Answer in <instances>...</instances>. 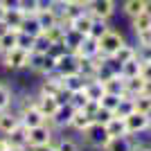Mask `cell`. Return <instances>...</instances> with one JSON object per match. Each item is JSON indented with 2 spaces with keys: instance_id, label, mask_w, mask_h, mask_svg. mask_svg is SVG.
Segmentation results:
<instances>
[{
  "instance_id": "cell-1",
  "label": "cell",
  "mask_w": 151,
  "mask_h": 151,
  "mask_svg": "<svg viewBox=\"0 0 151 151\" xmlns=\"http://www.w3.org/2000/svg\"><path fill=\"white\" fill-rule=\"evenodd\" d=\"M108 140H111V135H108L106 126L99 124V122H93V124L81 133V145L88 147V149H95V151H101L108 145Z\"/></svg>"
},
{
  "instance_id": "cell-2",
  "label": "cell",
  "mask_w": 151,
  "mask_h": 151,
  "mask_svg": "<svg viewBox=\"0 0 151 151\" xmlns=\"http://www.w3.org/2000/svg\"><path fill=\"white\" fill-rule=\"evenodd\" d=\"M57 140V131L52 129L47 122L41 126H34V129H27V145L32 147H45V145H54Z\"/></svg>"
},
{
  "instance_id": "cell-3",
  "label": "cell",
  "mask_w": 151,
  "mask_h": 151,
  "mask_svg": "<svg viewBox=\"0 0 151 151\" xmlns=\"http://www.w3.org/2000/svg\"><path fill=\"white\" fill-rule=\"evenodd\" d=\"M27 61H29V52L20 50V47H14V50L2 54L0 65L5 70H9V72H20V70H27Z\"/></svg>"
},
{
  "instance_id": "cell-4",
  "label": "cell",
  "mask_w": 151,
  "mask_h": 151,
  "mask_svg": "<svg viewBox=\"0 0 151 151\" xmlns=\"http://www.w3.org/2000/svg\"><path fill=\"white\" fill-rule=\"evenodd\" d=\"M124 41H126V38H124V34L111 27V29H108L106 34H104V36L99 38V54H97V57L111 59V57L115 54V52L120 50V45L124 43Z\"/></svg>"
},
{
  "instance_id": "cell-5",
  "label": "cell",
  "mask_w": 151,
  "mask_h": 151,
  "mask_svg": "<svg viewBox=\"0 0 151 151\" xmlns=\"http://www.w3.org/2000/svg\"><path fill=\"white\" fill-rule=\"evenodd\" d=\"M86 12L93 18H101V20H111L117 14V2L115 0H90L86 5Z\"/></svg>"
},
{
  "instance_id": "cell-6",
  "label": "cell",
  "mask_w": 151,
  "mask_h": 151,
  "mask_svg": "<svg viewBox=\"0 0 151 151\" xmlns=\"http://www.w3.org/2000/svg\"><path fill=\"white\" fill-rule=\"evenodd\" d=\"M126 122V131L129 135H140V133L149 131V122H151V115H145V113H138V111H133L131 115H126L124 117Z\"/></svg>"
},
{
  "instance_id": "cell-7",
  "label": "cell",
  "mask_w": 151,
  "mask_h": 151,
  "mask_svg": "<svg viewBox=\"0 0 151 151\" xmlns=\"http://www.w3.org/2000/svg\"><path fill=\"white\" fill-rule=\"evenodd\" d=\"M72 113H75V108L70 106V104H63V106H59V108H57V113H54L50 120H47V124H50L57 133H59V131H65V129H70Z\"/></svg>"
},
{
  "instance_id": "cell-8",
  "label": "cell",
  "mask_w": 151,
  "mask_h": 151,
  "mask_svg": "<svg viewBox=\"0 0 151 151\" xmlns=\"http://www.w3.org/2000/svg\"><path fill=\"white\" fill-rule=\"evenodd\" d=\"M57 72L63 77L68 75H75V72H79V57H77L75 52H61L57 57Z\"/></svg>"
},
{
  "instance_id": "cell-9",
  "label": "cell",
  "mask_w": 151,
  "mask_h": 151,
  "mask_svg": "<svg viewBox=\"0 0 151 151\" xmlns=\"http://www.w3.org/2000/svg\"><path fill=\"white\" fill-rule=\"evenodd\" d=\"M34 106H36L38 111H41V113L50 120L52 115L57 113L59 101L54 99V97H50V95H43V93H38V90H36V93H34Z\"/></svg>"
},
{
  "instance_id": "cell-10",
  "label": "cell",
  "mask_w": 151,
  "mask_h": 151,
  "mask_svg": "<svg viewBox=\"0 0 151 151\" xmlns=\"http://www.w3.org/2000/svg\"><path fill=\"white\" fill-rule=\"evenodd\" d=\"M18 126H20V115L16 113L14 106L7 108V111H0V135H7Z\"/></svg>"
},
{
  "instance_id": "cell-11",
  "label": "cell",
  "mask_w": 151,
  "mask_h": 151,
  "mask_svg": "<svg viewBox=\"0 0 151 151\" xmlns=\"http://www.w3.org/2000/svg\"><path fill=\"white\" fill-rule=\"evenodd\" d=\"M5 140L12 149H29V145H27V129L23 124H20L18 129H14L12 133H7Z\"/></svg>"
},
{
  "instance_id": "cell-12",
  "label": "cell",
  "mask_w": 151,
  "mask_h": 151,
  "mask_svg": "<svg viewBox=\"0 0 151 151\" xmlns=\"http://www.w3.org/2000/svg\"><path fill=\"white\" fill-rule=\"evenodd\" d=\"M75 54H77L79 59L97 57V54H99V41H97V38H93V36H83L81 45L75 50Z\"/></svg>"
},
{
  "instance_id": "cell-13",
  "label": "cell",
  "mask_w": 151,
  "mask_h": 151,
  "mask_svg": "<svg viewBox=\"0 0 151 151\" xmlns=\"http://www.w3.org/2000/svg\"><path fill=\"white\" fill-rule=\"evenodd\" d=\"M99 63H101V57L79 59V75H83L86 79H95L97 72H99Z\"/></svg>"
},
{
  "instance_id": "cell-14",
  "label": "cell",
  "mask_w": 151,
  "mask_h": 151,
  "mask_svg": "<svg viewBox=\"0 0 151 151\" xmlns=\"http://www.w3.org/2000/svg\"><path fill=\"white\" fill-rule=\"evenodd\" d=\"M90 124H93V117L83 113V108H75V113H72V120H70V129H72L75 133H79V135H81V133L86 131Z\"/></svg>"
},
{
  "instance_id": "cell-15",
  "label": "cell",
  "mask_w": 151,
  "mask_h": 151,
  "mask_svg": "<svg viewBox=\"0 0 151 151\" xmlns=\"http://www.w3.org/2000/svg\"><path fill=\"white\" fill-rule=\"evenodd\" d=\"M83 93H86V97L93 101H101V97L106 95V88H104V81L101 79H88L86 81V88H83Z\"/></svg>"
},
{
  "instance_id": "cell-16",
  "label": "cell",
  "mask_w": 151,
  "mask_h": 151,
  "mask_svg": "<svg viewBox=\"0 0 151 151\" xmlns=\"http://www.w3.org/2000/svg\"><path fill=\"white\" fill-rule=\"evenodd\" d=\"M23 18H25V14L20 12L18 7H9V9L5 12V20H2V27H7V29H18V32H20Z\"/></svg>"
},
{
  "instance_id": "cell-17",
  "label": "cell",
  "mask_w": 151,
  "mask_h": 151,
  "mask_svg": "<svg viewBox=\"0 0 151 151\" xmlns=\"http://www.w3.org/2000/svg\"><path fill=\"white\" fill-rule=\"evenodd\" d=\"M120 12H122V16H126L131 20L135 16H140V14H145V0H122Z\"/></svg>"
},
{
  "instance_id": "cell-18",
  "label": "cell",
  "mask_w": 151,
  "mask_h": 151,
  "mask_svg": "<svg viewBox=\"0 0 151 151\" xmlns=\"http://www.w3.org/2000/svg\"><path fill=\"white\" fill-rule=\"evenodd\" d=\"M133 142H135V138H133V135H120V138H111V140H108V145L104 147L101 151H131Z\"/></svg>"
},
{
  "instance_id": "cell-19",
  "label": "cell",
  "mask_w": 151,
  "mask_h": 151,
  "mask_svg": "<svg viewBox=\"0 0 151 151\" xmlns=\"http://www.w3.org/2000/svg\"><path fill=\"white\" fill-rule=\"evenodd\" d=\"M135 57H138V47H135L133 43H129V41H124V43L120 45V50L115 52L111 59H113L115 63H120V65H122L124 61H131V59H135Z\"/></svg>"
},
{
  "instance_id": "cell-20",
  "label": "cell",
  "mask_w": 151,
  "mask_h": 151,
  "mask_svg": "<svg viewBox=\"0 0 151 151\" xmlns=\"http://www.w3.org/2000/svg\"><path fill=\"white\" fill-rule=\"evenodd\" d=\"M36 18L41 23V27H43V32L54 27V25H59V20H61L59 18V12H57V5L52 7V9H45V12H36Z\"/></svg>"
},
{
  "instance_id": "cell-21",
  "label": "cell",
  "mask_w": 151,
  "mask_h": 151,
  "mask_svg": "<svg viewBox=\"0 0 151 151\" xmlns=\"http://www.w3.org/2000/svg\"><path fill=\"white\" fill-rule=\"evenodd\" d=\"M16 38H18V29H7V27H0V52L14 50L16 47Z\"/></svg>"
},
{
  "instance_id": "cell-22",
  "label": "cell",
  "mask_w": 151,
  "mask_h": 151,
  "mask_svg": "<svg viewBox=\"0 0 151 151\" xmlns=\"http://www.w3.org/2000/svg\"><path fill=\"white\" fill-rule=\"evenodd\" d=\"M104 88H106V93L111 95H120V97H124L126 90H124V77L120 75V72H115V75H111L104 81Z\"/></svg>"
},
{
  "instance_id": "cell-23",
  "label": "cell",
  "mask_w": 151,
  "mask_h": 151,
  "mask_svg": "<svg viewBox=\"0 0 151 151\" xmlns=\"http://www.w3.org/2000/svg\"><path fill=\"white\" fill-rule=\"evenodd\" d=\"M20 32H25V34H29V36H41L43 34V27H41V23H38L36 14H27L25 18H23V25H20Z\"/></svg>"
},
{
  "instance_id": "cell-24",
  "label": "cell",
  "mask_w": 151,
  "mask_h": 151,
  "mask_svg": "<svg viewBox=\"0 0 151 151\" xmlns=\"http://www.w3.org/2000/svg\"><path fill=\"white\" fill-rule=\"evenodd\" d=\"M106 131H108V135L111 138H120V135H129V131H126V122H124V117H117V115H113L111 120L106 122Z\"/></svg>"
},
{
  "instance_id": "cell-25",
  "label": "cell",
  "mask_w": 151,
  "mask_h": 151,
  "mask_svg": "<svg viewBox=\"0 0 151 151\" xmlns=\"http://www.w3.org/2000/svg\"><path fill=\"white\" fill-rule=\"evenodd\" d=\"M14 99H16V93H14L12 83H7L0 79V111H7V108L14 106Z\"/></svg>"
},
{
  "instance_id": "cell-26",
  "label": "cell",
  "mask_w": 151,
  "mask_h": 151,
  "mask_svg": "<svg viewBox=\"0 0 151 151\" xmlns=\"http://www.w3.org/2000/svg\"><path fill=\"white\" fill-rule=\"evenodd\" d=\"M86 77L79 75V72H75V75H68V77H63V88L68 90V93H79V90L86 88Z\"/></svg>"
},
{
  "instance_id": "cell-27",
  "label": "cell",
  "mask_w": 151,
  "mask_h": 151,
  "mask_svg": "<svg viewBox=\"0 0 151 151\" xmlns=\"http://www.w3.org/2000/svg\"><path fill=\"white\" fill-rule=\"evenodd\" d=\"M54 149H57V151H83L81 149V140L68 138V135H57V140H54Z\"/></svg>"
},
{
  "instance_id": "cell-28",
  "label": "cell",
  "mask_w": 151,
  "mask_h": 151,
  "mask_svg": "<svg viewBox=\"0 0 151 151\" xmlns=\"http://www.w3.org/2000/svg\"><path fill=\"white\" fill-rule=\"evenodd\" d=\"M90 25H93V16H90V14L83 9L81 16H77V18L70 23V29H75V32H79V34H83V36H88Z\"/></svg>"
},
{
  "instance_id": "cell-29",
  "label": "cell",
  "mask_w": 151,
  "mask_h": 151,
  "mask_svg": "<svg viewBox=\"0 0 151 151\" xmlns=\"http://www.w3.org/2000/svg\"><path fill=\"white\" fill-rule=\"evenodd\" d=\"M140 70H142V61L135 57V59L124 61L120 65V75L124 77V79H133V77H140Z\"/></svg>"
},
{
  "instance_id": "cell-30",
  "label": "cell",
  "mask_w": 151,
  "mask_h": 151,
  "mask_svg": "<svg viewBox=\"0 0 151 151\" xmlns=\"http://www.w3.org/2000/svg\"><path fill=\"white\" fill-rule=\"evenodd\" d=\"M45 54H47V52L32 50V52H29V61H27V70H29V72H34V75H41L43 63H45Z\"/></svg>"
},
{
  "instance_id": "cell-31",
  "label": "cell",
  "mask_w": 151,
  "mask_h": 151,
  "mask_svg": "<svg viewBox=\"0 0 151 151\" xmlns=\"http://www.w3.org/2000/svg\"><path fill=\"white\" fill-rule=\"evenodd\" d=\"M142 88H145V79H142V77L124 79V90H126V97H138V95H142Z\"/></svg>"
},
{
  "instance_id": "cell-32",
  "label": "cell",
  "mask_w": 151,
  "mask_h": 151,
  "mask_svg": "<svg viewBox=\"0 0 151 151\" xmlns=\"http://www.w3.org/2000/svg\"><path fill=\"white\" fill-rule=\"evenodd\" d=\"M81 41H83V34H79V32H75V29H68L65 36H63V47L68 52H75L77 47L81 45Z\"/></svg>"
},
{
  "instance_id": "cell-33",
  "label": "cell",
  "mask_w": 151,
  "mask_h": 151,
  "mask_svg": "<svg viewBox=\"0 0 151 151\" xmlns=\"http://www.w3.org/2000/svg\"><path fill=\"white\" fill-rule=\"evenodd\" d=\"M111 29V20H101V18H93V25H90V32H88V36L97 38L99 41L106 32Z\"/></svg>"
},
{
  "instance_id": "cell-34",
  "label": "cell",
  "mask_w": 151,
  "mask_h": 151,
  "mask_svg": "<svg viewBox=\"0 0 151 151\" xmlns=\"http://www.w3.org/2000/svg\"><path fill=\"white\" fill-rule=\"evenodd\" d=\"M129 23H131V29H133V34H140V32H147V29H151V16H147V14H140V16L131 18Z\"/></svg>"
},
{
  "instance_id": "cell-35",
  "label": "cell",
  "mask_w": 151,
  "mask_h": 151,
  "mask_svg": "<svg viewBox=\"0 0 151 151\" xmlns=\"http://www.w3.org/2000/svg\"><path fill=\"white\" fill-rule=\"evenodd\" d=\"M133 111H135V106H133V97H122L120 104H117V108L113 111V115H117V117H126V115H131Z\"/></svg>"
},
{
  "instance_id": "cell-36",
  "label": "cell",
  "mask_w": 151,
  "mask_h": 151,
  "mask_svg": "<svg viewBox=\"0 0 151 151\" xmlns=\"http://www.w3.org/2000/svg\"><path fill=\"white\" fill-rule=\"evenodd\" d=\"M133 106H135V111H138V113L151 115V97H145V95L133 97Z\"/></svg>"
},
{
  "instance_id": "cell-37",
  "label": "cell",
  "mask_w": 151,
  "mask_h": 151,
  "mask_svg": "<svg viewBox=\"0 0 151 151\" xmlns=\"http://www.w3.org/2000/svg\"><path fill=\"white\" fill-rule=\"evenodd\" d=\"M34 41H36L34 36L25 34V32H18V38H16V47H20V50H27V52H32V50H34Z\"/></svg>"
},
{
  "instance_id": "cell-38",
  "label": "cell",
  "mask_w": 151,
  "mask_h": 151,
  "mask_svg": "<svg viewBox=\"0 0 151 151\" xmlns=\"http://www.w3.org/2000/svg\"><path fill=\"white\" fill-rule=\"evenodd\" d=\"M120 95H111V93H106L104 97H101V101H99V106L101 108H106V111H115L117 108V104H120Z\"/></svg>"
},
{
  "instance_id": "cell-39",
  "label": "cell",
  "mask_w": 151,
  "mask_h": 151,
  "mask_svg": "<svg viewBox=\"0 0 151 151\" xmlns=\"http://www.w3.org/2000/svg\"><path fill=\"white\" fill-rule=\"evenodd\" d=\"M16 7H18L25 16H27V14H36L38 12V0H18Z\"/></svg>"
},
{
  "instance_id": "cell-40",
  "label": "cell",
  "mask_w": 151,
  "mask_h": 151,
  "mask_svg": "<svg viewBox=\"0 0 151 151\" xmlns=\"http://www.w3.org/2000/svg\"><path fill=\"white\" fill-rule=\"evenodd\" d=\"M86 101H88V97H86V93L83 90H79V93H70V106L72 108H83L86 106Z\"/></svg>"
},
{
  "instance_id": "cell-41",
  "label": "cell",
  "mask_w": 151,
  "mask_h": 151,
  "mask_svg": "<svg viewBox=\"0 0 151 151\" xmlns=\"http://www.w3.org/2000/svg\"><path fill=\"white\" fill-rule=\"evenodd\" d=\"M57 70V57L54 54H45V63H43V70H41V77H47L50 72H54Z\"/></svg>"
},
{
  "instance_id": "cell-42",
  "label": "cell",
  "mask_w": 151,
  "mask_h": 151,
  "mask_svg": "<svg viewBox=\"0 0 151 151\" xmlns=\"http://www.w3.org/2000/svg\"><path fill=\"white\" fill-rule=\"evenodd\" d=\"M138 47V59L142 63H151V45H135Z\"/></svg>"
},
{
  "instance_id": "cell-43",
  "label": "cell",
  "mask_w": 151,
  "mask_h": 151,
  "mask_svg": "<svg viewBox=\"0 0 151 151\" xmlns=\"http://www.w3.org/2000/svg\"><path fill=\"white\" fill-rule=\"evenodd\" d=\"M113 117V111H106V108H101L99 106V111L95 113V117H93V122H99V124H106L108 120Z\"/></svg>"
},
{
  "instance_id": "cell-44",
  "label": "cell",
  "mask_w": 151,
  "mask_h": 151,
  "mask_svg": "<svg viewBox=\"0 0 151 151\" xmlns=\"http://www.w3.org/2000/svg\"><path fill=\"white\" fill-rule=\"evenodd\" d=\"M50 47H52V43L43 36V34L36 36V41H34V50H38V52H50Z\"/></svg>"
},
{
  "instance_id": "cell-45",
  "label": "cell",
  "mask_w": 151,
  "mask_h": 151,
  "mask_svg": "<svg viewBox=\"0 0 151 151\" xmlns=\"http://www.w3.org/2000/svg\"><path fill=\"white\" fill-rule=\"evenodd\" d=\"M133 36H135V45H151V29L133 34Z\"/></svg>"
},
{
  "instance_id": "cell-46",
  "label": "cell",
  "mask_w": 151,
  "mask_h": 151,
  "mask_svg": "<svg viewBox=\"0 0 151 151\" xmlns=\"http://www.w3.org/2000/svg\"><path fill=\"white\" fill-rule=\"evenodd\" d=\"M97 111H99V101H93V99L86 101V106H83V113H86V115L95 117V113H97Z\"/></svg>"
},
{
  "instance_id": "cell-47",
  "label": "cell",
  "mask_w": 151,
  "mask_h": 151,
  "mask_svg": "<svg viewBox=\"0 0 151 151\" xmlns=\"http://www.w3.org/2000/svg\"><path fill=\"white\" fill-rule=\"evenodd\" d=\"M140 77L145 81H151V63H142V70H140Z\"/></svg>"
},
{
  "instance_id": "cell-48",
  "label": "cell",
  "mask_w": 151,
  "mask_h": 151,
  "mask_svg": "<svg viewBox=\"0 0 151 151\" xmlns=\"http://www.w3.org/2000/svg\"><path fill=\"white\" fill-rule=\"evenodd\" d=\"M131 151H151V145H145V142H138V140H135Z\"/></svg>"
},
{
  "instance_id": "cell-49",
  "label": "cell",
  "mask_w": 151,
  "mask_h": 151,
  "mask_svg": "<svg viewBox=\"0 0 151 151\" xmlns=\"http://www.w3.org/2000/svg\"><path fill=\"white\" fill-rule=\"evenodd\" d=\"M52 7H54V0H38V12H45Z\"/></svg>"
},
{
  "instance_id": "cell-50",
  "label": "cell",
  "mask_w": 151,
  "mask_h": 151,
  "mask_svg": "<svg viewBox=\"0 0 151 151\" xmlns=\"http://www.w3.org/2000/svg\"><path fill=\"white\" fill-rule=\"evenodd\" d=\"M29 151H57V149H54V145H45V147H32Z\"/></svg>"
},
{
  "instance_id": "cell-51",
  "label": "cell",
  "mask_w": 151,
  "mask_h": 151,
  "mask_svg": "<svg viewBox=\"0 0 151 151\" xmlns=\"http://www.w3.org/2000/svg\"><path fill=\"white\" fill-rule=\"evenodd\" d=\"M12 147L7 145V140H5V135H0V151H9Z\"/></svg>"
},
{
  "instance_id": "cell-52",
  "label": "cell",
  "mask_w": 151,
  "mask_h": 151,
  "mask_svg": "<svg viewBox=\"0 0 151 151\" xmlns=\"http://www.w3.org/2000/svg\"><path fill=\"white\" fill-rule=\"evenodd\" d=\"M142 95H145V97H151V81H145V88H142Z\"/></svg>"
},
{
  "instance_id": "cell-53",
  "label": "cell",
  "mask_w": 151,
  "mask_h": 151,
  "mask_svg": "<svg viewBox=\"0 0 151 151\" xmlns=\"http://www.w3.org/2000/svg\"><path fill=\"white\" fill-rule=\"evenodd\" d=\"M5 12H7V7L0 2V27H2V20H5Z\"/></svg>"
},
{
  "instance_id": "cell-54",
  "label": "cell",
  "mask_w": 151,
  "mask_h": 151,
  "mask_svg": "<svg viewBox=\"0 0 151 151\" xmlns=\"http://www.w3.org/2000/svg\"><path fill=\"white\" fill-rule=\"evenodd\" d=\"M0 2H2V5L9 9V7H16V2H18V0H0Z\"/></svg>"
},
{
  "instance_id": "cell-55",
  "label": "cell",
  "mask_w": 151,
  "mask_h": 151,
  "mask_svg": "<svg viewBox=\"0 0 151 151\" xmlns=\"http://www.w3.org/2000/svg\"><path fill=\"white\" fill-rule=\"evenodd\" d=\"M145 14L151 16V0H145Z\"/></svg>"
},
{
  "instance_id": "cell-56",
  "label": "cell",
  "mask_w": 151,
  "mask_h": 151,
  "mask_svg": "<svg viewBox=\"0 0 151 151\" xmlns=\"http://www.w3.org/2000/svg\"><path fill=\"white\" fill-rule=\"evenodd\" d=\"M70 2H75V5H81V7H86L90 2V0H70Z\"/></svg>"
},
{
  "instance_id": "cell-57",
  "label": "cell",
  "mask_w": 151,
  "mask_h": 151,
  "mask_svg": "<svg viewBox=\"0 0 151 151\" xmlns=\"http://www.w3.org/2000/svg\"><path fill=\"white\" fill-rule=\"evenodd\" d=\"M9 151H29V149H9Z\"/></svg>"
},
{
  "instance_id": "cell-58",
  "label": "cell",
  "mask_w": 151,
  "mask_h": 151,
  "mask_svg": "<svg viewBox=\"0 0 151 151\" xmlns=\"http://www.w3.org/2000/svg\"><path fill=\"white\" fill-rule=\"evenodd\" d=\"M59 2H63V0H54V5H59Z\"/></svg>"
},
{
  "instance_id": "cell-59",
  "label": "cell",
  "mask_w": 151,
  "mask_h": 151,
  "mask_svg": "<svg viewBox=\"0 0 151 151\" xmlns=\"http://www.w3.org/2000/svg\"><path fill=\"white\" fill-rule=\"evenodd\" d=\"M149 133H151V122H149Z\"/></svg>"
},
{
  "instance_id": "cell-60",
  "label": "cell",
  "mask_w": 151,
  "mask_h": 151,
  "mask_svg": "<svg viewBox=\"0 0 151 151\" xmlns=\"http://www.w3.org/2000/svg\"><path fill=\"white\" fill-rule=\"evenodd\" d=\"M0 59H2V52H0Z\"/></svg>"
}]
</instances>
